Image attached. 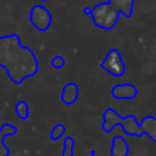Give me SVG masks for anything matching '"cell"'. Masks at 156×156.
<instances>
[{
	"label": "cell",
	"mask_w": 156,
	"mask_h": 156,
	"mask_svg": "<svg viewBox=\"0 0 156 156\" xmlns=\"http://www.w3.org/2000/svg\"><path fill=\"white\" fill-rule=\"evenodd\" d=\"M129 154V145L121 137H115L112 140V147H111V155L112 156H127Z\"/></svg>",
	"instance_id": "5b68a950"
},
{
	"label": "cell",
	"mask_w": 156,
	"mask_h": 156,
	"mask_svg": "<svg viewBox=\"0 0 156 156\" xmlns=\"http://www.w3.org/2000/svg\"><path fill=\"white\" fill-rule=\"evenodd\" d=\"M112 4H115V7L118 10H122L125 14L129 15L130 14V8H132V0H111Z\"/></svg>",
	"instance_id": "52a82bcc"
},
{
	"label": "cell",
	"mask_w": 156,
	"mask_h": 156,
	"mask_svg": "<svg viewBox=\"0 0 156 156\" xmlns=\"http://www.w3.org/2000/svg\"><path fill=\"white\" fill-rule=\"evenodd\" d=\"M16 111H18V114H19V116H21V118H27L29 108H27V105H26V103H25V101L18 103V105H16Z\"/></svg>",
	"instance_id": "30bf717a"
},
{
	"label": "cell",
	"mask_w": 156,
	"mask_h": 156,
	"mask_svg": "<svg viewBox=\"0 0 156 156\" xmlns=\"http://www.w3.org/2000/svg\"><path fill=\"white\" fill-rule=\"evenodd\" d=\"M78 97V86L76 83H67L62 92V100L66 104H73Z\"/></svg>",
	"instance_id": "8992f818"
},
{
	"label": "cell",
	"mask_w": 156,
	"mask_h": 156,
	"mask_svg": "<svg viewBox=\"0 0 156 156\" xmlns=\"http://www.w3.org/2000/svg\"><path fill=\"white\" fill-rule=\"evenodd\" d=\"M92 15L99 26H101L103 29H111L118 19V10L110 8L108 4H100L93 10Z\"/></svg>",
	"instance_id": "6da1fadb"
},
{
	"label": "cell",
	"mask_w": 156,
	"mask_h": 156,
	"mask_svg": "<svg viewBox=\"0 0 156 156\" xmlns=\"http://www.w3.org/2000/svg\"><path fill=\"white\" fill-rule=\"evenodd\" d=\"M65 130H66V129H65V126H63L62 123L56 125V126L52 129V132H51V138H52V140H58L60 136H63Z\"/></svg>",
	"instance_id": "9c48e42d"
},
{
	"label": "cell",
	"mask_w": 156,
	"mask_h": 156,
	"mask_svg": "<svg viewBox=\"0 0 156 156\" xmlns=\"http://www.w3.org/2000/svg\"><path fill=\"white\" fill-rule=\"evenodd\" d=\"M32 22L34 26L40 30L48 29L49 23H51V15L49 12L43 7H36L32 11Z\"/></svg>",
	"instance_id": "3957f363"
},
{
	"label": "cell",
	"mask_w": 156,
	"mask_h": 156,
	"mask_svg": "<svg viewBox=\"0 0 156 156\" xmlns=\"http://www.w3.org/2000/svg\"><path fill=\"white\" fill-rule=\"evenodd\" d=\"M52 66H54L55 69H60L65 66V58L63 56H55L54 59H52Z\"/></svg>",
	"instance_id": "8fae6325"
},
{
	"label": "cell",
	"mask_w": 156,
	"mask_h": 156,
	"mask_svg": "<svg viewBox=\"0 0 156 156\" xmlns=\"http://www.w3.org/2000/svg\"><path fill=\"white\" fill-rule=\"evenodd\" d=\"M100 66L115 77H121L125 73V65L122 62L121 55H119V52L116 49H112V51L108 52L105 60Z\"/></svg>",
	"instance_id": "7a4b0ae2"
},
{
	"label": "cell",
	"mask_w": 156,
	"mask_h": 156,
	"mask_svg": "<svg viewBox=\"0 0 156 156\" xmlns=\"http://www.w3.org/2000/svg\"><path fill=\"white\" fill-rule=\"evenodd\" d=\"M74 154V140L71 137L66 138L65 141V149H63V156H73Z\"/></svg>",
	"instance_id": "ba28073f"
},
{
	"label": "cell",
	"mask_w": 156,
	"mask_h": 156,
	"mask_svg": "<svg viewBox=\"0 0 156 156\" xmlns=\"http://www.w3.org/2000/svg\"><path fill=\"white\" fill-rule=\"evenodd\" d=\"M112 96L115 99H134L137 96V89L130 83H122L112 88Z\"/></svg>",
	"instance_id": "277c9868"
}]
</instances>
